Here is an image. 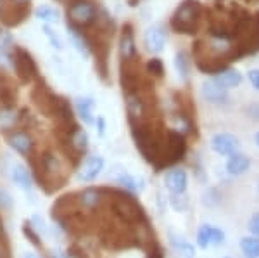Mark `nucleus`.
Segmentation results:
<instances>
[{
    "instance_id": "34",
    "label": "nucleus",
    "mask_w": 259,
    "mask_h": 258,
    "mask_svg": "<svg viewBox=\"0 0 259 258\" xmlns=\"http://www.w3.org/2000/svg\"><path fill=\"white\" fill-rule=\"evenodd\" d=\"M249 231L252 232L256 238H259V213L254 215L252 218H250V222H249Z\"/></svg>"
},
{
    "instance_id": "31",
    "label": "nucleus",
    "mask_w": 259,
    "mask_h": 258,
    "mask_svg": "<svg viewBox=\"0 0 259 258\" xmlns=\"http://www.w3.org/2000/svg\"><path fill=\"white\" fill-rule=\"evenodd\" d=\"M24 236H26L28 239L31 241L35 246H41V241H40V238H38V232H35V229H31L30 226H24Z\"/></svg>"
},
{
    "instance_id": "36",
    "label": "nucleus",
    "mask_w": 259,
    "mask_h": 258,
    "mask_svg": "<svg viewBox=\"0 0 259 258\" xmlns=\"http://www.w3.org/2000/svg\"><path fill=\"white\" fill-rule=\"evenodd\" d=\"M249 80H250V83H252V87H256V89L259 90V69H250Z\"/></svg>"
},
{
    "instance_id": "24",
    "label": "nucleus",
    "mask_w": 259,
    "mask_h": 258,
    "mask_svg": "<svg viewBox=\"0 0 259 258\" xmlns=\"http://www.w3.org/2000/svg\"><path fill=\"white\" fill-rule=\"evenodd\" d=\"M175 61H177V69H178L180 77H182L183 80H187V77H189V57H187V54L178 52Z\"/></svg>"
},
{
    "instance_id": "43",
    "label": "nucleus",
    "mask_w": 259,
    "mask_h": 258,
    "mask_svg": "<svg viewBox=\"0 0 259 258\" xmlns=\"http://www.w3.org/2000/svg\"><path fill=\"white\" fill-rule=\"evenodd\" d=\"M54 258H64V256H61V255H59V256H54Z\"/></svg>"
},
{
    "instance_id": "37",
    "label": "nucleus",
    "mask_w": 259,
    "mask_h": 258,
    "mask_svg": "<svg viewBox=\"0 0 259 258\" xmlns=\"http://www.w3.org/2000/svg\"><path fill=\"white\" fill-rule=\"evenodd\" d=\"M97 130H99V135L104 137L106 135V120L100 116V118H97Z\"/></svg>"
},
{
    "instance_id": "3",
    "label": "nucleus",
    "mask_w": 259,
    "mask_h": 258,
    "mask_svg": "<svg viewBox=\"0 0 259 258\" xmlns=\"http://www.w3.org/2000/svg\"><path fill=\"white\" fill-rule=\"evenodd\" d=\"M97 18V9L87 0H76L69 7V19L76 24H89Z\"/></svg>"
},
{
    "instance_id": "30",
    "label": "nucleus",
    "mask_w": 259,
    "mask_h": 258,
    "mask_svg": "<svg viewBox=\"0 0 259 258\" xmlns=\"http://www.w3.org/2000/svg\"><path fill=\"white\" fill-rule=\"evenodd\" d=\"M31 226H33V229H35L36 232H40V234H47V226H45V222L41 220V217L40 215H33L31 217Z\"/></svg>"
},
{
    "instance_id": "20",
    "label": "nucleus",
    "mask_w": 259,
    "mask_h": 258,
    "mask_svg": "<svg viewBox=\"0 0 259 258\" xmlns=\"http://www.w3.org/2000/svg\"><path fill=\"white\" fill-rule=\"evenodd\" d=\"M171 241H173V246L177 248L178 251L183 255V258H194V256H195V249H194V246L187 243L185 239L178 238V236H173V238H171Z\"/></svg>"
},
{
    "instance_id": "17",
    "label": "nucleus",
    "mask_w": 259,
    "mask_h": 258,
    "mask_svg": "<svg viewBox=\"0 0 259 258\" xmlns=\"http://www.w3.org/2000/svg\"><path fill=\"white\" fill-rule=\"evenodd\" d=\"M76 111L80 118L87 123H94V101L89 97H78L76 99Z\"/></svg>"
},
{
    "instance_id": "27",
    "label": "nucleus",
    "mask_w": 259,
    "mask_h": 258,
    "mask_svg": "<svg viewBox=\"0 0 259 258\" xmlns=\"http://www.w3.org/2000/svg\"><path fill=\"white\" fill-rule=\"evenodd\" d=\"M175 122H177L178 125V130L180 134H189V132L192 130V122H190V118L187 115H177V118H175Z\"/></svg>"
},
{
    "instance_id": "28",
    "label": "nucleus",
    "mask_w": 259,
    "mask_h": 258,
    "mask_svg": "<svg viewBox=\"0 0 259 258\" xmlns=\"http://www.w3.org/2000/svg\"><path fill=\"white\" fill-rule=\"evenodd\" d=\"M0 208H4V210H9V211L14 208V199H12V194L7 189H4V187H0Z\"/></svg>"
},
{
    "instance_id": "39",
    "label": "nucleus",
    "mask_w": 259,
    "mask_h": 258,
    "mask_svg": "<svg viewBox=\"0 0 259 258\" xmlns=\"http://www.w3.org/2000/svg\"><path fill=\"white\" fill-rule=\"evenodd\" d=\"M14 2H18V4H24L26 0H14Z\"/></svg>"
},
{
    "instance_id": "40",
    "label": "nucleus",
    "mask_w": 259,
    "mask_h": 258,
    "mask_svg": "<svg viewBox=\"0 0 259 258\" xmlns=\"http://www.w3.org/2000/svg\"><path fill=\"white\" fill-rule=\"evenodd\" d=\"M256 142H257V145H259V134L256 135Z\"/></svg>"
},
{
    "instance_id": "1",
    "label": "nucleus",
    "mask_w": 259,
    "mask_h": 258,
    "mask_svg": "<svg viewBox=\"0 0 259 258\" xmlns=\"http://www.w3.org/2000/svg\"><path fill=\"white\" fill-rule=\"evenodd\" d=\"M202 6L197 0H183L171 18V28L177 33L195 35L200 28Z\"/></svg>"
},
{
    "instance_id": "23",
    "label": "nucleus",
    "mask_w": 259,
    "mask_h": 258,
    "mask_svg": "<svg viewBox=\"0 0 259 258\" xmlns=\"http://www.w3.org/2000/svg\"><path fill=\"white\" fill-rule=\"evenodd\" d=\"M69 35H71V42H73V45L76 47V51H80L83 56H89V47H87L85 40H83V36L80 35L78 31H74L73 28L69 26Z\"/></svg>"
},
{
    "instance_id": "14",
    "label": "nucleus",
    "mask_w": 259,
    "mask_h": 258,
    "mask_svg": "<svg viewBox=\"0 0 259 258\" xmlns=\"http://www.w3.org/2000/svg\"><path fill=\"white\" fill-rule=\"evenodd\" d=\"M250 161L247 156L244 155H233L230 156L228 163H227V172L230 175H240V173H244L245 170L249 168Z\"/></svg>"
},
{
    "instance_id": "26",
    "label": "nucleus",
    "mask_w": 259,
    "mask_h": 258,
    "mask_svg": "<svg viewBox=\"0 0 259 258\" xmlns=\"http://www.w3.org/2000/svg\"><path fill=\"white\" fill-rule=\"evenodd\" d=\"M209 231H211V226H202L199 229V232H197V244L200 248H207V244L211 243V236H209Z\"/></svg>"
},
{
    "instance_id": "7",
    "label": "nucleus",
    "mask_w": 259,
    "mask_h": 258,
    "mask_svg": "<svg viewBox=\"0 0 259 258\" xmlns=\"http://www.w3.org/2000/svg\"><path fill=\"white\" fill-rule=\"evenodd\" d=\"M11 178L16 186L21 187L24 193H31L33 189V177L28 170L26 165L23 163H16L14 166L11 168Z\"/></svg>"
},
{
    "instance_id": "15",
    "label": "nucleus",
    "mask_w": 259,
    "mask_h": 258,
    "mask_svg": "<svg viewBox=\"0 0 259 258\" xmlns=\"http://www.w3.org/2000/svg\"><path fill=\"white\" fill-rule=\"evenodd\" d=\"M100 203H102V193L95 187H90V189H85L80 194V205L89 208V210H95Z\"/></svg>"
},
{
    "instance_id": "21",
    "label": "nucleus",
    "mask_w": 259,
    "mask_h": 258,
    "mask_svg": "<svg viewBox=\"0 0 259 258\" xmlns=\"http://www.w3.org/2000/svg\"><path fill=\"white\" fill-rule=\"evenodd\" d=\"M18 123V115L12 109H2L0 111V128L2 130H11Z\"/></svg>"
},
{
    "instance_id": "38",
    "label": "nucleus",
    "mask_w": 259,
    "mask_h": 258,
    "mask_svg": "<svg viewBox=\"0 0 259 258\" xmlns=\"http://www.w3.org/2000/svg\"><path fill=\"white\" fill-rule=\"evenodd\" d=\"M23 258H38V256L33 255V253H30V251H26V253H23Z\"/></svg>"
},
{
    "instance_id": "33",
    "label": "nucleus",
    "mask_w": 259,
    "mask_h": 258,
    "mask_svg": "<svg viewBox=\"0 0 259 258\" xmlns=\"http://www.w3.org/2000/svg\"><path fill=\"white\" fill-rule=\"evenodd\" d=\"M44 31L47 33L49 40L52 42V45H54V47H56V49H61V47H62V45H61V42L57 40V35H56V33H54L52 30H50V28L47 26V24H45V26H44Z\"/></svg>"
},
{
    "instance_id": "5",
    "label": "nucleus",
    "mask_w": 259,
    "mask_h": 258,
    "mask_svg": "<svg viewBox=\"0 0 259 258\" xmlns=\"http://www.w3.org/2000/svg\"><path fill=\"white\" fill-rule=\"evenodd\" d=\"M12 62H14L16 69H18V75L23 78L24 82H28L30 78H33L36 75L35 61H33V57L24 51V49H16L14 57H12Z\"/></svg>"
},
{
    "instance_id": "12",
    "label": "nucleus",
    "mask_w": 259,
    "mask_h": 258,
    "mask_svg": "<svg viewBox=\"0 0 259 258\" xmlns=\"http://www.w3.org/2000/svg\"><path fill=\"white\" fill-rule=\"evenodd\" d=\"M145 44L150 52H161L166 45V33L159 26L149 28L145 33Z\"/></svg>"
},
{
    "instance_id": "10",
    "label": "nucleus",
    "mask_w": 259,
    "mask_h": 258,
    "mask_svg": "<svg viewBox=\"0 0 259 258\" xmlns=\"http://www.w3.org/2000/svg\"><path fill=\"white\" fill-rule=\"evenodd\" d=\"M119 52L123 61H132L135 57V39H133V28L130 24H124L121 30Z\"/></svg>"
},
{
    "instance_id": "6",
    "label": "nucleus",
    "mask_w": 259,
    "mask_h": 258,
    "mask_svg": "<svg viewBox=\"0 0 259 258\" xmlns=\"http://www.w3.org/2000/svg\"><path fill=\"white\" fill-rule=\"evenodd\" d=\"M211 145L221 156H233L239 151V140L230 134H218L211 139Z\"/></svg>"
},
{
    "instance_id": "32",
    "label": "nucleus",
    "mask_w": 259,
    "mask_h": 258,
    "mask_svg": "<svg viewBox=\"0 0 259 258\" xmlns=\"http://www.w3.org/2000/svg\"><path fill=\"white\" fill-rule=\"evenodd\" d=\"M209 236H211V243H214V244L223 243V239H225L223 231H221V229H218V227H211Z\"/></svg>"
},
{
    "instance_id": "22",
    "label": "nucleus",
    "mask_w": 259,
    "mask_h": 258,
    "mask_svg": "<svg viewBox=\"0 0 259 258\" xmlns=\"http://www.w3.org/2000/svg\"><path fill=\"white\" fill-rule=\"evenodd\" d=\"M116 182H118L119 186H123L126 191H130V193H139V184H137L135 178L132 175H128V173H121L119 177H116Z\"/></svg>"
},
{
    "instance_id": "2",
    "label": "nucleus",
    "mask_w": 259,
    "mask_h": 258,
    "mask_svg": "<svg viewBox=\"0 0 259 258\" xmlns=\"http://www.w3.org/2000/svg\"><path fill=\"white\" fill-rule=\"evenodd\" d=\"M187 153V140L185 135L180 132H169L166 134V142H164V153H162V161L159 168H166V166L178 163L180 160H183Z\"/></svg>"
},
{
    "instance_id": "25",
    "label": "nucleus",
    "mask_w": 259,
    "mask_h": 258,
    "mask_svg": "<svg viewBox=\"0 0 259 258\" xmlns=\"http://www.w3.org/2000/svg\"><path fill=\"white\" fill-rule=\"evenodd\" d=\"M36 16H38L40 19H44L45 23H56V21L59 19V14L54 9H50V7H40V9L36 11Z\"/></svg>"
},
{
    "instance_id": "19",
    "label": "nucleus",
    "mask_w": 259,
    "mask_h": 258,
    "mask_svg": "<svg viewBox=\"0 0 259 258\" xmlns=\"http://www.w3.org/2000/svg\"><path fill=\"white\" fill-rule=\"evenodd\" d=\"M69 140H71V148L76 149L78 153H83L89 145V139H87V134L81 130V128H76L73 134L69 135Z\"/></svg>"
},
{
    "instance_id": "16",
    "label": "nucleus",
    "mask_w": 259,
    "mask_h": 258,
    "mask_svg": "<svg viewBox=\"0 0 259 258\" xmlns=\"http://www.w3.org/2000/svg\"><path fill=\"white\" fill-rule=\"evenodd\" d=\"M216 82L220 83L225 89H232V87H237L242 82V75L237 71V69L227 68L225 71H221L218 77H216Z\"/></svg>"
},
{
    "instance_id": "41",
    "label": "nucleus",
    "mask_w": 259,
    "mask_h": 258,
    "mask_svg": "<svg viewBox=\"0 0 259 258\" xmlns=\"http://www.w3.org/2000/svg\"><path fill=\"white\" fill-rule=\"evenodd\" d=\"M0 258H4V251H2V249H0Z\"/></svg>"
},
{
    "instance_id": "13",
    "label": "nucleus",
    "mask_w": 259,
    "mask_h": 258,
    "mask_svg": "<svg viewBox=\"0 0 259 258\" xmlns=\"http://www.w3.org/2000/svg\"><path fill=\"white\" fill-rule=\"evenodd\" d=\"M9 145L23 156L30 155V151L33 149V142L30 139V135L24 134V132H16V134L9 135Z\"/></svg>"
},
{
    "instance_id": "42",
    "label": "nucleus",
    "mask_w": 259,
    "mask_h": 258,
    "mask_svg": "<svg viewBox=\"0 0 259 258\" xmlns=\"http://www.w3.org/2000/svg\"><path fill=\"white\" fill-rule=\"evenodd\" d=\"M2 6H4V0H0V9H2Z\"/></svg>"
},
{
    "instance_id": "9",
    "label": "nucleus",
    "mask_w": 259,
    "mask_h": 258,
    "mask_svg": "<svg viewBox=\"0 0 259 258\" xmlns=\"http://www.w3.org/2000/svg\"><path fill=\"white\" fill-rule=\"evenodd\" d=\"M164 184L173 194H183L187 189V172L182 168H173L164 177Z\"/></svg>"
},
{
    "instance_id": "29",
    "label": "nucleus",
    "mask_w": 259,
    "mask_h": 258,
    "mask_svg": "<svg viewBox=\"0 0 259 258\" xmlns=\"http://www.w3.org/2000/svg\"><path fill=\"white\" fill-rule=\"evenodd\" d=\"M147 71L152 75V77H162L164 75V66H162V61L161 59H150L147 62Z\"/></svg>"
},
{
    "instance_id": "4",
    "label": "nucleus",
    "mask_w": 259,
    "mask_h": 258,
    "mask_svg": "<svg viewBox=\"0 0 259 258\" xmlns=\"http://www.w3.org/2000/svg\"><path fill=\"white\" fill-rule=\"evenodd\" d=\"M116 210H118V213L121 215V218H124L126 222H142L144 220V211H142V208L137 205L135 199H132L130 196H124V194H121L119 201H116Z\"/></svg>"
},
{
    "instance_id": "18",
    "label": "nucleus",
    "mask_w": 259,
    "mask_h": 258,
    "mask_svg": "<svg viewBox=\"0 0 259 258\" xmlns=\"http://www.w3.org/2000/svg\"><path fill=\"white\" fill-rule=\"evenodd\" d=\"M240 248L247 258H259V238H244Z\"/></svg>"
},
{
    "instance_id": "8",
    "label": "nucleus",
    "mask_w": 259,
    "mask_h": 258,
    "mask_svg": "<svg viewBox=\"0 0 259 258\" xmlns=\"http://www.w3.org/2000/svg\"><path fill=\"white\" fill-rule=\"evenodd\" d=\"M102 168H104V158L97 156V155L90 156L80 168L78 178H80L81 182H90V180H94L100 172H102Z\"/></svg>"
},
{
    "instance_id": "11",
    "label": "nucleus",
    "mask_w": 259,
    "mask_h": 258,
    "mask_svg": "<svg viewBox=\"0 0 259 258\" xmlns=\"http://www.w3.org/2000/svg\"><path fill=\"white\" fill-rule=\"evenodd\" d=\"M202 95L211 104H225L228 101V95L225 92V87H221L216 80H209L202 85Z\"/></svg>"
},
{
    "instance_id": "35",
    "label": "nucleus",
    "mask_w": 259,
    "mask_h": 258,
    "mask_svg": "<svg viewBox=\"0 0 259 258\" xmlns=\"http://www.w3.org/2000/svg\"><path fill=\"white\" fill-rule=\"evenodd\" d=\"M252 35H254V40H256L257 49H259V14L254 16V23H252Z\"/></svg>"
}]
</instances>
